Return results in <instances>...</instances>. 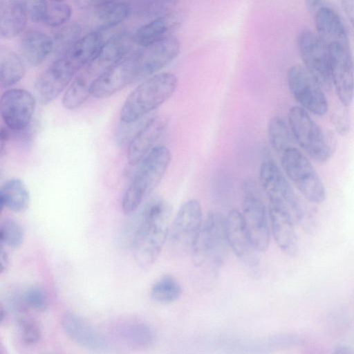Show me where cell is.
<instances>
[{
  "mask_svg": "<svg viewBox=\"0 0 354 354\" xmlns=\"http://www.w3.org/2000/svg\"><path fill=\"white\" fill-rule=\"evenodd\" d=\"M30 195L24 182L19 178L6 181L0 190L1 209L6 207L15 212L25 211L29 206Z\"/></svg>",
  "mask_w": 354,
  "mask_h": 354,
  "instance_id": "4316f807",
  "label": "cell"
},
{
  "mask_svg": "<svg viewBox=\"0 0 354 354\" xmlns=\"http://www.w3.org/2000/svg\"><path fill=\"white\" fill-rule=\"evenodd\" d=\"M26 72L21 58L15 52L1 46L0 47V84L7 88L17 83Z\"/></svg>",
  "mask_w": 354,
  "mask_h": 354,
  "instance_id": "83f0119b",
  "label": "cell"
},
{
  "mask_svg": "<svg viewBox=\"0 0 354 354\" xmlns=\"http://www.w3.org/2000/svg\"><path fill=\"white\" fill-rule=\"evenodd\" d=\"M66 335L77 344L89 349H100L104 346L103 337L80 317L65 313L61 321Z\"/></svg>",
  "mask_w": 354,
  "mask_h": 354,
  "instance_id": "ffe728a7",
  "label": "cell"
},
{
  "mask_svg": "<svg viewBox=\"0 0 354 354\" xmlns=\"http://www.w3.org/2000/svg\"><path fill=\"white\" fill-rule=\"evenodd\" d=\"M182 293L177 281L170 275L160 278L152 286L151 296L153 300L162 304H170L176 301Z\"/></svg>",
  "mask_w": 354,
  "mask_h": 354,
  "instance_id": "1f68e13d",
  "label": "cell"
},
{
  "mask_svg": "<svg viewBox=\"0 0 354 354\" xmlns=\"http://www.w3.org/2000/svg\"><path fill=\"white\" fill-rule=\"evenodd\" d=\"M283 169L299 192L310 202L320 204L326 200L324 185L310 160L296 147L281 154Z\"/></svg>",
  "mask_w": 354,
  "mask_h": 354,
  "instance_id": "277c9868",
  "label": "cell"
},
{
  "mask_svg": "<svg viewBox=\"0 0 354 354\" xmlns=\"http://www.w3.org/2000/svg\"><path fill=\"white\" fill-rule=\"evenodd\" d=\"M94 24L97 30H106L123 22L131 12L130 6L124 1H115L96 9Z\"/></svg>",
  "mask_w": 354,
  "mask_h": 354,
  "instance_id": "f1b7e54d",
  "label": "cell"
},
{
  "mask_svg": "<svg viewBox=\"0 0 354 354\" xmlns=\"http://www.w3.org/2000/svg\"><path fill=\"white\" fill-rule=\"evenodd\" d=\"M227 243L226 218L220 212H210L192 245L194 264L201 267L209 262L218 263Z\"/></svg>",
  "mask_w": 354,
  "mask_h": 354,
  "instance_id": "8992f818",
  "label": "cell"
},
{
  "mask_svg": "<svg viewBox=\"0 0 354 354\" xmlns=\"http://www.w3.org/2000/svg\"><path fill=\"white\" fill-rule=\"evenodd\" d=\"M18 321L22 341L27 345L38 343L41 337V330L38 324L28 317H21Z\"/></svg>",
  "mask_w": 354,
  "mask_h": 354,
  "instance_id": "d590c367",
  "label": "cell"
},
{
  "mask_svg": "<svg viewBox=\"0 0 354 354\" xmlns=\"http://www.w3.org/2000/svg\"><path fill=\"white\" fill-rule=\"evenodd\" d=\"M71 15L72 9L68 4L64 1H51L48 4L43 23L50 27L58 28L68 22Z\"/></svg>",
  "mask_w": 354,
  "mask_h": 354,
  "instance_id": "836d02e7",
  "label": "cell"
},
{
  "mask_svg": "<svg viewBox=\"0 0 354 354\" xmlns=\"http://www.w3.org/2000/svg\"><path fill=\"white\" fill-rule=\"evenodd\" d=\"M80 5L84 7H88L95 9L104 7L118 0H78Z\"/></svg>",
  "mask_w": 354,
  "mask_h": 354,
  "instance_id": "ab89813d",
  "label": "cell"
},
{
  "mask_svg": "<svg viewBox=\"0 0 354 354\" xmlns=\"http://www.w3.org/2000/svg\"><path fill=\"white\" fill-rule=\"evenodd\" d=\"M297 45L304 67L324 89L331 87L328 52L317 34L309 30L301 31Z\"/></svg>",
  "mask_w": 354,
  "mask_h": 354,
  "instance_id": "30bf717a",
  "label": "cell"
},
{
  "mask_svg": "<svg viewBox=\"0 0 354 354\" xmlns=\"http://www.w3.org/2000/svg\"><path fill=\"white\" fill-rule=\"evenodd\" d=\"M81 32V26L75 21H68L58 27L53 38V53L57 57L64 54L80 39Z\"/></svg>",
  "mask_w": 354,
  "mask_h": 354,
  "instance_id": "4dcf8cb0",
  "label": "cell"
},
{
  "mask_svg": "<svg viewBox=\"0 0 354 354\" xmlns=\"http://www.w3.org/2000/svg\"><path fill=\"white\" fill-rule=\"evenodd\" d=\"M78 72L64 57H57L35 82L37 99L43 104L52 102L68 86Z\"/></svg>",
  "mask_w": 354,
  "mask_h": 354,
  "instance_id": "7c38bea8",
  "label": "cell"
},
{
  "mask_svg": "<svg viewBox=\"0 0 354 354\" xmlns=\"http://www.w3.org/2000/svg\"><path fill=\"white\" fill-rule=\"evenodd\" d=\"M178 26V21L173 16H159L137 29L132 39L141 47L147 46L172 35Z\"/></svg>",
  "mask_w": 354,
  "mask_h": 354,
  "instance_id": "cb8c5ba5",
  "label": "cell"
},
{
  "mask_svg": "<svg viewBox=\"0 0 354 354\" xmlns=\"http://www.w3.org/2000/svg\"><path fill=\"white\" fill-rule=\"evenodd\" d=\"M28 17L35 22H43L48 2L46 0H17Z\"/></svg>",
  "mask_w": 354,
  "mask_h": 354,
  "instance_id": "8d00e7d4",
  "label": "cell"
},
{
  "mask_svg": "<svg viewBox=\"0 0 354 354\" xmlns=\"http://www.w3.org/2000/svg\"><path fill=\"white\" fill-rule=\"evenodd\" d=\"M335 353H351V351L346 347L339 346V347L337 348V350H336Z\"/></svg>",
  "mask_w": 354,
  "mask_h": 354,
  "instance_id": "ee69618b",
  "label": "cell"
},
{
  "mask_svg": "<svg viewBox=\"0 0 354 354\" xmlns=\"http://www.w3.org/2000/svg\"><path fill=\"white\" fill-rule=\"evenodd\" d=\"M260 184L269 198L270 203L287 212L295 223L303 216L299 198L278 165L272 160H266L259 169Z\"/></svg>",
  "mask_w": 354,
  "mask_h": 354,
  "instance_id": "52a82bcc",
  "label": "cell"
},
{
  "mask_svg": "<svg viewBox=\"0 0 354 354\" xmlns=\"http://www.w3.org/2000/svg\"><path fill=\"white\" fill-rule=\"evenodd\" d=\"M35 108V97L24 89L11 88L1 97V115L6 126L12 131L28 127Z\"/></svg>",
  "mask_w": 354,
  "mask_h": 354,
  "instance_id": "4fadbf2b",
  "label": "cell"
},
{
  "mask_svg": "<svg viewBox=\"0 0 354 354\" xmlns=\"http://www.w3.org/2000/svg\"><path fill=\"white\" fill-rule=\"evenodd\" d=\"M288 124L298 145L314 160L323 163L331 156V148L320 127L300 106L290 108Z\"/></svg>",
  "mask_w": 354,
  "mask_h": 354,
  "instance_id": "5b68a950",
  "label": "cell"
},
{
  "mask_svg": "<svg viewBox=\"0 0 354 354\" xmlns=\"http://www.w3.org/2000/svg\"><path fill=\"white\" fill-rule=\"evenodd\" d=\"M24 306L38 311L46 310L49 305L46 292L41 287L33 286L27 289L23 295Z\"/></svg>",
  "mask_w": 354,
  "mask_h": 354,
  "instance_id": "e575fe53",
  "label": "cell"
},
{
  "mask_svg": "<svg viewBox=\"0 0 354 354\" xmlns=\"http://www.w3.org/2000/svg\"><path fill=\"white\" fill-rule=\"evenodd\" d=\"M241 216L250 241L257 252L268 249L270 239L268 212L261 199L253 193H247Z\"/></svg>",
  "mask_w": 354,
  "mask_h": 354,
  "instance_id": "5bb4252c",
  "label": "cell"
},
{
  "mask_svg": "<svg viewBox=\"0 0 354 354\" xmlns=\"http://www.w3.org/2000/svg\"><path fill=\"white\" fill-rule=\"evenodd\" d=\"M202 209L200 203L192 199L179 208L169 229L171 240L174 243L190 245L202 225Z\"/></svg>",
  "mask_w": 354,
  "mask_h": 354,
  "instance_id": "2e32d148",
  "label": "cell"
},
{
  "mask_svg": "<svg viewBox=\"0 0 354 354\" xmlns=\"http://www.w3.org/2000/svg\"><path fill=\"white\" fill-rule=\"evenodd\" d=\"M268 138L272 149L281 154L296 142L288 123L279 116L273 117L268 125Z\"/></svg>",
  "mask_w": 354,
  "mask_h": 354,
  "instance_id": "f546056e",
  "label": "cell"
},
{
  "mask_svg": "<svg viewBox=\"0 0 354 354\" xmlns=\"http://www.w3.org/2000/svg\"><path fill=\"white\" fill-rule=\"evenodd\" d=\"M51 1H64L66 0H50Z\"/></svg>",
  "mask_w": 354,
  "mask_h": 354,
  "instance_id": "f6af8a7d",
  "label": "cell"
},
{
  "mask_svg": "<svg viewBox=\"0 0 354 354\" xmlns=\"http://www.w3.org/2000/svg\"><path fill=\"white\" fill-rule=\"evenodd\" d=\"M117 333L126 343L138 348L151 346L156 340V333L149 324L138 320H129L117 327Z\"/></svg>",
  "mask_w": 354,
  "mask_h": 354,
  "instance_id": "484cf974",
  "label": "cell"
},
{
  "mask_svg": "<svg viewBox=\"0 0 354 354\" xmlns=\"http://www.w3.org/2000/svg\"><path fill=\"white\" fill-rule=\"evenodd\" d=\"M289 91L300 106L308 113L322 116L328 109L323 88L303 66H292L287 73Z\"/></svg>",
  "mask_w": 354,
  "mask_h": 354,
  "instance_id": "ba28073f",
  "label": "cell"
},
{
  "mask_svg": "<svg viewBox=\"0 0 354 354\" xmlns=\"http://www.w3.org/2000/svg\"><path fill=\"white\" fill-rule=\"evenodd\" d=\"M168 122V115L163 114L150 118L146 121L129 143L127 158L131 165L138 164L154 147Z\"/></svg>",
  "mask_w": 354,
  "mask_h": 354,
  "instance_id": "9a60e30c",
  "label": "cell"
},
{
  "mask_svg": "<svg viewBox=\"0 0 354 354\" xmlns=\"http://www.w3.org/2000/svg\"><path fill=\"white\" fill-rule=\"evenodd\" d=\"M28 17L25 9L17 0H0V35L11 39L24 29Z\"/></svg>",
  "mask_w": 354,
  "mask_h": 354,
  "instance_id": "d4e9b609",
  "label": "cell"
},
{
  "mask_svg": "<svg viewBox=\"0 0 354 354\" xmlns=\"http://www.w3.org/2000/svg\"><path fill=\"white\" fill-rule=\"evenodd\" d=\"M306 6L310 14L315 17L321 9L330 5L328 0H306Z\"/></svg>",
  "mask_w": 354,
  "mask_h": 354,
  "instance_id": "f35d334b",
  "label": "cell"
},
{
  "mask_svg": "<svg viewBox=\"0 0 354 354\" xmlns=\"http://www.w3.org/2000/svg\"><path fill=\"white\" fill-rule=\"evenodd\" d=\"M332 84L341 104L349 106L354 98V66L349 44L327 47Z\"/></svg>",
  "mask_w": 354,
  "mask_h": 354,
  "instance_id": "8fae6325",
  "label": "cell"
},
{
  "mask_svg": "<svg viewBox=\"0 0 354 354\" xmlns=\"http://www.w3.org/2000/svg\"><path fill=\"white\" fill-rule=\"evenodd\" d=\"M24 230L21 224L12 218H6L0 225V242L3 245L17 248L23 243Z\"/></svg>",
  "mask_w": 354,
  "mask_h": 354,
  "instance_id": "d6a6232c",
  "label": "cell"
},
{
  "mask_svg": "<svg viewBox=\"0 0 354 354\" xmlns=\"http://www.w3.org/2000/svg\"><path fill=\"white\" fill-rule=\"evenodd\" d=\"M226 218V236L227 243L234 253L248 266H258L257 252L252 245L245 228L241 213L231 210Z\"/></svg>",
  "mask_w": 354,
  "mask_h": 354,
  "instance_id": "ac0fdd59",
  "label": "cell"
},
{
  "mask_svg": "<svg viewBox=\"0 0 354 354\" xmlns=\"http://www.w3.org/2000/svg\"><path fill=\"white\" fill-rule=\"evenodd\" d=\"M130 38L125 34L115 35L103 42L97 55L89 62L99 73H104L111 66L129 55Z\"/></svg>",
  "mask_w": 354,
  "mask_h": 354,
  "instance_id": "603a6c76",
  "label": "cell"
},
{
  "mask_svg": "<svg viewBox=\"0 0 354 354\" xmlns=\"http://www.w3.org/2000/svg\"><path fill=\"white\" fill-rule=\"evenodd\" d=\"M171 207L159 196L151 198L137 218L131 245L137 265L149 268L158 258L169 233Z\"/></svg>",
  "mask_w": 354,
  "mask_h": 354,
  "instance_id": "6da1fadb",
  "label": "cell"
},
{
  "mask_svg": "<svg viewBox=\"0 0 354 354\" xmlns=\"http://www.w3.org/2000/svg\"><path fill=\"white\" fill-rule=\"evenodd\" d=\"M315 19L317 35L326 48L333 45L348 44L343 23L330 6L321 9Z\"/></svg>",
  "mask_w": 354,
  "mask_h": 354,
  "instance_id": "44dd1931",
  "label": "cell"
},
{
  "mask_svg": "<svg viewBox=\"0 0 354 354\" xmlns=\"http://www.w3.org/2000/svg\"><path fill=\"white\" fill-rule=\"evenodd\" d=\"M178 78L172 73H156L140 83L128 95L120 113L122 122L130 123L151 113L174 93Z\"/></svg>",
  "mask_w": 354,
  "mask_h": 354,
  "instance_id": "7a4b0ae2",
  "label": "cell"
},
{
  "mask_svg": "<svg viewBox=\"0 0 354 354\" xmlns=\"http://www.w3.org/2000/svg\"><path fill=\"white\" fill-rule=\"evenodd\" d=\"M343 9L354 29V0H341Z\"/></svg>",
  "mask_w": 354,
  "mask_h": 354,
  "instance_id": "60d3db41",
  "label": "cell"
},
{
  "mask_svg": "<svg viewBox=\"0 0 354 354\" xmlns=\"http://www.w3.org/2000/svg\"><path fill=\"white\" fill-rule=\"evenodd\" d=\"M180 47L178 39L171 35L131 53L135 82L156 74L171 62L179 54Z\"/></svg>",
  "mask_w": 354,
  "mask_h": 354,
  "instance_id": "9c48e42d",
  "label": "cell"
},
{
  "mask_svg": "<svg viewBox=\"0 0 354 354\" xmlns=\"http://www.w3.org/2000/svg\"><path fill=\"white\" fill-rule=\"evenodd\" d=\"M0 264H1V274L5 272L9 266V258L6 250L4 249V245L1 244L0 246Z\"/></svg>",
  "mask_w": 354,
  "mask_h": 354,
  "instance_id": "7bdbcfd3",
  "label": "cell"
},
{
  "mask_svg": "<svg viewBox=\"0 0 354 354\" xmlns=\"http://www.w3.org/2000/svg\"><path fill=\"white\" fill-rule=\"evenodd\" d=\"M171 160L169 149L165 146L154 147L138 163L122 200L126 214L135 212L143 200L157 187Z\"/></svg>",
  "mask_w": 354,
  "mask_h": 354,
  "instance_id": "3957f363",
  "label": "cell"
},
{
  "mask_svg": "<svg viewBox=\"0 0 354 354\" xmlns=\"http://www.w3.org/2000/svg\"><path fill=\"white\" fill-rule=\"evenodd\" d=\"M347 107L341 104L340 107L334 111L331 118L337 131L342 136L348 133L350 127L349 114L346 109Z\"/></svg>",
  "mask_w": 354,
  "mask_h": 354,
  "instance_id": "74e56055",
  "label": "cell"
},
{
  "mask_svg": "<svg viewBox=\"0 0 354 354\" xmlns=\"http://www.w3.org/2000/svg\"><path fill=\"white\" fill-rule=\"evenodd\" d=\"M268 214L272 232L277 245L286 255L295 256L298 251L295 221L284 210L270 203Z\"/></svg>",
  "mask_w": 354,
  "mask_h": 354,
  "instance_id": "d6986e66",
  "label": "cell"
},
{
  "mask_svg": "<svg viewBox=\"0 0 354 354\" xmlns=\"http://www.w3.org/2000/svg\"><path fill=\"white\" fill-rule=\"evenodd\" d=\"M19 47L25 62L32 66H37L53 52V41L45 32L30 29L23 34Z\"/></svg>",
  "mask_w": 354,
  "mask_h": 354,
  "instance_id": "7402d4cb",
  "label": "cell"
},
{
  "mask_svg": "<svg viewBox=\"0 0 354 354\" xmlns=\"http://www.w3.org/2000/svg\"><path fill=\"white\" fill-rule=\"evenodd\" d=\"M134 82L131 54L111 66L92 84L91 95L96 98H106Z\"/></svg>",
  "mask_w": 354,
  "mask_h": 354,
  "instance_id": "e0dca14e",
  "label": "cell"
},
{
  "mask_svg": "<svg viewBox=\"0 0 354 354\" xmlns=\"http://www.w3.org/2000/svg\"><path fill=\"white\" fill-rule=\"evenodd\" d=\"M10 137V129L1 127L0 132V154L2 156L6 151V146Z\"/></svg>",
  "mask_w": 354,
  "mask_h": 354,
  "instance_id": "b9f144b4",
  "label": "cell"
}]
</instances>
